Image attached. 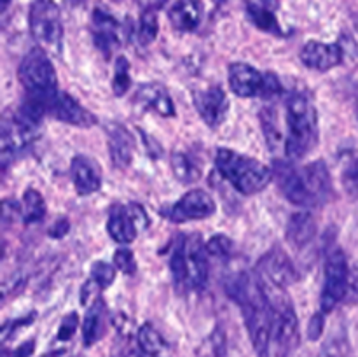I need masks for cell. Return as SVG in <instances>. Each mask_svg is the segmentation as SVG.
<instances>
[{
  "label": "cell",
  "mask_w": 358,
  "mask_h": 357,
  "mask_svg": "<svg viewBox=\"0 0 358 357\" xmlns=\"http://www.w3.org/2000/svg\"><path fill=\"white\" fill-rule=\"evenodd\" d=\"M217 210L215 202L212 196L203 189H192V191L185 192L177 203L170 209L168 217L175 223H185V220H196V219H206V217L213 216Z\"/></svg>",
  "instance_id": "cell-12"
},
{
  "label": "cell",
  "mask_w": 358,
  "mask_h": 357,
  "mask_svg": "<svg viewBox=\"0 0 358 357\" xmlns=\"http://www.w3.org/2000/svg\"><path fill=\"white\" fill-rule=\"evenodd\" d=\"M17 76L27 91V102L20 108V114L38 125L42 115L51 112L52 102L59 93L55 66L44 49L35 48L23 58Z\"/></svg>",
  "instance_id": "cell-2"
},
{
  "label": "cell",
  "mask_w": 358,
  "mask_h": 357,
  "mask_svg": "<svg viewBox=\"0 0 358 357\" xmlns=\"http://www.w3.org/2000/svg\"><path fill=\"white\" fill-rule=\"evenodd\" d=\"M128 210H129V214H131V217H133V220H135L136 226L145 227L147 224H149V220H147V216H145V210H143L142 206L133 203V205L128 206Z\"/></svg>",
  "instance_id": "cell-41"
},
{
  "label": "cell",
  "mask_w": 358,
  "mask_h": 357,
  "mask_svg": "<svg viewBox=\"0 0 358 357\" xmlns=\"http://www.w3.org/2000/svg\"><path fill=\"white\" fill-rule=\"evenodd\" d=\"M287 158L301 160L310 154L318 142L317 108L304 93H294L287 102Z\"/></svg>",
  "instance_id": "cell-4"
},
{
  "label": "cell",
  "mask_w": 358,
  "mask_h": 357,
  "mask_svg": "<svg viewBox=\"0 0 358 357\" xmlns=\"http://www.w3.org/2000/svg\"><path fill=\"white\" fill-rule=\"evenodd\" d=\"M168 18L178 31H194L203 18V6L199 0H177L168 9Z\"/></svg>",
  "instance_id": "cell-19"
},
{
  "label": "cell",
  "mask_w": 358,
  "mask_h": 357,
  "mask_svg": "<svg viewBox=\"0 0 358 357\" xmlns=\"http://www.w3.org/2000/svg\"><path fill=\"white\" fill-rule=\"evenodd\" d=\"M257 273L285 289L299 280V273H297L292 259L280 247H273L271 251L262 255L257 265Z\"/></svg>",
  "instance_id": "cell-11"
},
{
  "label": "cell",
  "mask_w": 358,
  "mask_h": 357,
  "mask_svg": "<svg viewBox=\"0 0 358 357\" xmlns=\"http://www.w3.org/2000/svg\"><path fill=\"white\" fill-rule=\"evenodd\" d=\"M304 184H306L308 191L313 196L315 203H322L329 198L331 195V174L325 164V161H313L303 170Z\"/></svg>",
  "instance_id": "cell-20"
},
{
  "label": "cell",
  "mask_w": 358,
  "mask_h": 357,
  "mask_svg": "<svg viewBox=\"0 0 358 357\" xmlns=\"http://www.w3.org/2000/svg\"><path fill=\"white\" fill-rule=\"evenodd\" d=\"M17 216H23V205L13 200H3V219H16Z\"/></svg>",
  "instance_id": "cell-40"
},
{
  "label": "cell",
  "mask_w": 358,
  "mask_h": 357,
  "mask_svg": "<svg viewBox=\"0 0 358 357\" xmlns=\"http://www.w3.org/2000/svg\"><path fill=\"white\" fill-rule=\"evenodd\" d=\"M114 266L117 270H121L126 275H133L136 272V261L135 255L129 248H119L114 254Z\"/></svg>",
  "instance_id": "cell-34"
},
{
  "label": "cell",
  "mask_w": 358,
  "mask_h": 357,
  "mask_svg": "<svg viewBox=\"0 0 358 357\" xmlns=\"http://www.w3.org/2000/svg\"><path fill=\"white\" fill-rule=\"evenodd\" d=\"M357 31H358V21H357Z\"/></svg>",
  "instance_id": "cell-47"
},
{
  "label": "cell",
  "mask_w": 358,
  "mask_h": 357,
  "mask_svg": "<svg viewBox=\"0 0 358 357\" xmlns=\"http://www.w3.org/2000/svg\"><path fill=\"white\" fill-rule=\"evenodd\" d=\"M322 332H324V312L313 315L310 326H308V336H310L311 342H317L322 336Z\"/></svg>",
  "instance_id": "cell-38"
},
{
  "label": "cell",
  "mask_w": 358,
  "mask_h": 357,
  "mask_svg": "<svg viewBox=\"0 0 358 357\" xmlns=\"http://www.w3.org/2000/svg\"><path fill=\"white\" fill-rule=\"evenodd\" d=\"M171 168H173L175 177L185 184H192L201 177V168L196 163L194 158L185 153L171 154Z\"/></svg>",
  "instance_id": "cell-26"
},
{
  "label": "cell",
  "mask_w": 358,
  "mask_h": 357,
  "mask_svg": "<svg viewBox=\"0 0 358 357\" xmlns=\"http://www.w3.org/2000/svg\"><path fill=\"white\" fill-rule=\"evenodd\" d=\"M273 174H275V178L278 181L280 189H282V192L290 203L301 206L317 205L313 196L308 191L306 184H304L303 172L297 170L290 161H275V164H273Z\"/></svg>",
  "instance_id": "cell-10"
},
{
  "label": "cell",
  "mask_w": 358,
  "mask_h": 357,
  "mask_svg": "<svg viewBox=\"0 0 358 357\" xmlns=\"http://www.w3.org/2000/svg\"><path fill=\"white\" fill-rule=\"evenodd\" d=\"M149 2L152 4V6H159V4H164L166 0H149Z\"/></svg>",
  "instance_id": "cell-44"
},
{
  "label": "cell",
  "mask_w": 358,
  "mask_h": 357,
  "mask_svg": "<svg viewBox=\"0 0 358 357\" xmlns=\"http://www.w3.org/2000/svg\"><path fill=\"white\" fill-rule=\"evenodd\" d=\"M350 287V266L345 252L336 248L325 261L324 289L320 294V308L324 314H331L346 296Z\"/></svg>",
  "instance_id": "cell-9"
},
{
  "label": "cell",
  "mask_w": 358,
  "mask_h": 357,
  "mask_svg": "<svg viewBox=\"0 0 358 357\" xmlns=\"http://www.w3.org/2000/svg\"><path fill=\"white\" fill-rule=\"evenodd\" d=\"M49 114H52V118L59 119V121L69 122V125L73 126H80V128H91L93 125H96V119H94V115L87 108H84L69 93H62V91L58 93L56 100L52 102Z\"/></svg>",
  "instance_id": "cell-16"
},
{
  "label": "cell",
  "mask_w": 358,
  "mask_h": 357,
  "mask_svg": "<svg viewBox=\"0 0 358 357\" xmlns=\"http://www.w3.org/2000/svg\"><path fill=\"white\" fill-rule=\"evenodd\" d=\"M115 266L108 265L105 261L94 262L93 268H91V275H93V280L96 282L98 287H108L115 279Z\"/></svg>",
  "instance_id": "cell-32"
},
{
  "label": "cell",
  "mask_w": 358,
  "mask_h": 357,
  "mask_svg": "<svg viewBox=\"0 0 358 357\" xmlns=\"http://www.w3.org/2000/svg\"><path fill=\"white\" fill-rule=\"evenodd\" d=\"M72 181L79 195H91L101 186L100 167L91 158L76 156L72 161Z\"/></svg>",
  "instance_id": "cell-18"
},
{
  "label": "cell",
  "mask_w": 358,
  "mask_h": 357,
  "mask_svg": "<svg viewBox=\"0 0 358 357\" xmlns=\"http://www.w3.org/2000/svg\"><path fill=\"white\" fill-rule=\"evenodd\" d=\"M157 31H159V21H157V14L154 10V7H145L140 16L138 23V31H136V37L142 46H149L150 42L156 41Z\"/></svg>",
  "instance_id": "cell-29"
},
{
  "label": "cell",
  "mask_w": 358,
  "mask_h": 357,
  "mask_svg": "<svg viewBox=\"0 0 358 357\" xmlns=\"http://www.w3.org/2000/svg\"><path fill=\"white\" fill-rule=\"evenodd\" d=\"M45 216V202L41 192L35 189H27L23 195V220L27 224L38 223Z\"/></svg>",
  "instance_id": "cell-28"
},
{
  "label": "cell",
  "mask_w": 358,
  "mask_h": 357,
  "mask_svg": "<svg viewBox=\"0 0 358 357\" xmlns=\"http://www.w3.org/2000/svg\"><path fill=\"white\" fill-rule=\"evenodd\" d=\"M355 105H357V115H358V94H357V104Z\"/></svg>",
  "instance_id": "cell-46"
},
{
  "label": "cell",
  "mask_w": 358,
  "mask_h": 357,
  "mask_svg": "<svg viewBox=\"0 0 358 357\" xmlns=\"http://www.w3.org/2000/svg\"><path fill=\"white\" fill-rule=\"evenodd\" d=\"M35 350V342L30 340V342H24L23 345L17 346L16 350H13L10 354H3V357H30Z\"/></svg>",
  "instance_id": "cell-42"
},
{
  "label": "cell",
  "mask_w": 358,
  "mask_h": 357,
  "mask_svg": "<svg viewBox=\"0 0 358 357\" xmlns=\"http://www.w3.org/2000/svg\"><path fill=\"white\" fill-rule=\"evenodd\" d=\"M317 234V223L313 216L308 212L294 214L287 224V238L296 247H304L310 244Z\"/></svg>",
  "instance_id": "cell-23"
},
{
  "label": "cell",
  "mask_w": 358,
  "mask_h": 357,
  "mask_svg": "<svg viewBox=\"0 0 358 357\" xmlns=\"http://www.w3.org/2000/svg\"><path fill=\"white\" fill-rule=\"evenodd\" d=\"M59 354L62 352H51V354H45L44 357H59Z\"/></svg>",
  "instance_id": "cell-45"
},
{
  "label": "cell",
  "mask_w": 358,
  "mask_h": 357,
  "mask_svg": "<svg viewBox=\"0 0 358 357\" xmlns=\"http://www.w3.org/2000/svg\"><path fill=\"white\" fill-rule=\"evenodd\" d=\"M206 251H208V255H213V258H227L233 252V241L227 237H224V234H215L206 244Z\"/></svg>",
  "instance_id": "cell-33"
},
{
  "label": "cell",
  "mask_w": 358,
  "mask_h": 357,
  "mask_svg": "<svg viewBox=\"0 0 358 357\" xmlns=\"http://www.w3.org/2000/svg\"><path fill=\"white\" fill-rule=\"evenodd\" d=\"M229 86L234 94L243 98H273L282 93V83L275 74H262L248 63H233L229 66Z\"/></svg>",
  "instance_id": "cell-8"
},
{
  "label": "cell",
  "mask_w": 358,
  "mask_h": 357,
  "mask_svg": "<svg viewBox=\"0 0 358 357\" xmlns=\"http://www.w3.org/2000/svg\"><path fill=\"white\" fill-rule=\"evenodd\" d=\"M70 231V223L66 219H59L56 220L55 224L51 226V230H49V234H51L52 238H62L65 237L66 233Z\"/></svg>",
  "instance_id": "cell-43"
},
{
  "label": "cell",
  "mask_w": 358,
  "mask_h": 357,
  "mask_svg": "<svg viewBox=\"0 0 358 357\" xmlns=\"http://www.w3.org/2000/svg\"><path fill=\"white\" fill-rule=\"evenodd\" d=\"M215 2H222V0H215Z\"/></svg>",
  "instance_id": "cell-48"
},
{
  "label": "cell",
  "mask_w": 358,
  "mask_h": 357,
  "mask_svg": "<svg viewBox=\"0 0 358 357\" xmlns=\"http://www.w3.org/2000/svg\"><path fill=\"white\" fill-rule=\"evenodd\" d=\"M114 2H119V0H114Z\"/></svg>",
  "instance_id": "cell-49"
},
{
  "label": "cell",
  "mask_w": 358,
  "mask_h": 357,
  "mask_svg": "<svg viewBox=\"0 0 358 357\" xmlns=\"http://www.w3.org/2000/svg\"><path fill=\"white\" fill-rule=\"evenodd\" d=\"M105 328V307L100 300L93 303V307L87 310L86 318L83 324V343L86 346H91L96 343L103 335Z\"/></svg>",
  "instance_id": "cell-24"
},
{
  "label": "cell",
  "mask_w": 358,
  "mask_h": 357,
  "mask_svg": "<svg viewBox=\"0 0 358 357\" xmlns=\"http://www.w3.org/2000/svg\"><path fill=\"white\" fill-rule=\"evenodd\" d=\"M107 230L112 240L117 241V244L128 245L136 238V230H138V226H136L135 220H133L128 206L115 205L112 206L110 216H108Z\"/></svg>",
  "instance_id": "cell-21"
},
{
  "label": "cell",
  "mask_w": 358,
  "mask_h": 357,
  "mask_svg": "<svg viewBox=\"0 0 358 357\" xmlns=\"http://www.w3.org/2000/svg\"><path fill=\"white\" fill-rule=\"evenodd\" d=\"M227 293L240 304L257 357H269L273 342V312L259 279L241 273L227 284Z\"/></svg>",
  "instance_id": "cell-1"
},
{
  "label": "cell",
  "mask_w": 358,
  "mask_h": 357,
  "mask_svg": "<svg viewBox=\"0 0 358 357\" xmlns=\"http://www.w3.org/2000/svg\"><path fill=\"white\" fill-rule=\"evenodd\" d=\"M352 303L358 301V261L350 268V287H348V296Z\"/></svg>",
  "instance_id": "cell-39"
},
{
  "label": "cell",
  "mask_w": 358,
  "mask_h": 357,
  "mask_svg": "<svg viewBox=\"0 0 358 357\" xmlns=\"http://www.w3.org/2000/svg\"><path fill=\"white\" fill-rule=\"evenodd\" d=\"M247 13H248V16H250V20L254 21L255 27L261 28L262 31H269V34L282 35V27H280L278 20L275 18V13H273V9L266 7L264 4H261V2L248 4Z\"/></svg>",
  "instance_id": "cell-27"
},
{
  "label": "cell",
  "mask_w": 358,
  "mask_h": 357,
  "mask_svg": "<svg viewBox=\"0 0 358 357\" xmlns=\"http://www.w3.org/2000/svg\"><path fill=\"white\" fill-rule=\"evenodd\" d=\"M138 346L145 357H168V343L150 324H143L138 329Z\"/></svg>",
  "instance_id": "cell-25"
},
{
  "label": "cell",
  "mask_w": 358,
  "mask_h": 357,
  "mask_svg": "<svg viewBox=\"0 0 358 357\" xmlns=\"http://www.w3.org/2000/svg\"><path fill=\"white\" fill-rule=\"evenodd\" d=\"M261 121H262V128H264L266 142H268V146L275 150L276 146L282 142V133H280L278 118H276L275 108L266 107L264 111L261 112Z\"/></svg>",
  "instance_id": "cell-30"
},
{
  "label": "cell",
  "mask_w": 358,
  "mask_h": 357,
  "mask_svg": "<svg viewBox=\"0 0 358 357\" xmlns=\"http://www.w3.org/2000/svg\"><path fill=\"white\" fill-rule=\"evenodd\" d=\"M77 326H79V317H77L76 312H72V314H69L62 321V326H59V331H58V340L66 342V340L72 338L73 332H76V329H77Z\"/></svg>",
  "instance_id": "cell-37"
},
{
  "label": "cell",
  "mask_w": 358,
  "mask_h": 357,
  "mask_svg": "<svg viewBox=\"0 0 358 357\" xmlns=\"http://www.w3.org/2000/svg\"><path fill=\"white\" fill-rule=\"evenodd\" d=\"M259 284L264 290L273 312V342L276 357H289L299 346L301 329L296 308H294L290 296L285 287L276 286L271 280L264 279L257 273Z\"/></svg>",
  "instance_id": "cell-3"
},
{
  "label": "cell",
  "mask_w": 358,
  "mask_h": 357,
  "mask_svg": "<svg viewBox=\"0 0 358 357\" xmlns=\"http://www.w3.org/2000/svg\"><path fill=\"white\" fill-rule=\"evenodd\" d=\"M343 186H345V191L348 192L350 198H358V158L343 175Z\"/></svg>",
  "instance_id": "cell-35"
},
{
  "label": "cell",
  "mask_w": 358,
  "mask_h": 357,
  "mask_svg": "<svg viewBox=\"0 0 358 357\" xmlns=\"http://www.w3.org/2000/svg\"><path fill=\"white\" fill-rule=\"evenodd\" d=\"M215 164L219 174L243 195H257L268 188L275 177L273 168L231 149L217 150Z\"/></svg>",
  "instance_id": "cell-5"
},
{
  "label": "cell",
  "mask_w": 358,
  "mask_h": 357,
  "mask_svg": "<svg viewBox=\"0 0 358 357\" xmlns=\"http://www.w3.org/2000/svg\"><path fill=\"white\" fill-rule=\"evenodd\" d=\"M171 275L177 286L203 289L208 280V251L198 234L182 238L170 259Z\"/></svg>",
  "instance_id": "cell-6"
},
{
  "label": "cell",
  "mask_w": 358,
  "mask_h": 357,
  "mask_svg": "<svg viewBox=\"0 0 358 357\" xmlns=\"http://www.w3.org/2000/svg\"><path fill=\"white\" fill-rule=\"evenodd\" d=\"M129 84H131V77H129V62L124 58V56H119L115 59L114 65V79H112V90L117 97H122V94L128 91Z\"/></svg>",
  "instance_id": "cell-31"
},
{
  "label": "cell",
  "mask_w": 358,
  "mask_h": 357,
  "mask_svg": "<svg viewBox=\"0 0 358 357\" xmlns=\"http://www.w3.org/2000/svg\"><path fill=\"white\" fill-rule=\"evenodd\" d=\"M108 135V153H110L112 163L117 168L129 167L133 160V150H135V140L131 133L121 125H110L107 130Z\"/></svg>",
  "instance_id": "cell-17"
},
{
  "label": "cell",
  "mask_w": 358,
  "mask_h": 357,
  "mask_svg": "<svg viewBox=\"0 0 358 357\" xmlns=\"http://www.w3.org/2000/svg\"><path fill=\"white\" fill-rule=\"evenodd\" d=\"M301 62L308 69L327 72L343 62V51L339 44H325V42L310 41L303 46L299 52Z\"/></svg>",
  "instance_id": "cell-14"
},
{
  "label": "cell",
  "mask_w": 358,
  "mask_h": 357,
  "mask_svg": "<svg viewBox=\"0 0 358 357\" xmlns=\"http://www.w3.org/2000/svg\"><path fill=\"white\" fill-rule=\"evenodd\" d=\"M30 21L31 37L44 51L58 55L62 51L63 38V23L62 13L56 2L52 0H34L30 6Z\"/></svg>",
  "instance_id": "cell-7"
},
{
  "label": "cell",
  "mask_w": 358,
  "mask_h": 357,
  "mask_svg": "<svg viewBox=\"0 0 358 357\" xmlns=\"http://www.w3.org/2000/svg\"><path fill=\"white\" fill-rule=\"evenodd\" d=\"M320 357H352L350 356V350L346 346V343L341 338H332L331 342L325 345V349L322 350Z\"/></svg>",
  "instance_id": "cell-36"
},
{
  "label": "cell",
  "mask_w": 358,
  "mask_h": 357,
  "mask_svg": "<svg viewBox=\"0 0 358 357\" xmlns=\"http://www.w3.org/2000/svg\"><path fill=\"white\" fill-rule=\"evenodd\" d=\"M136 100L140 105L157 112L163 118H173L175 105L171 97L161 84H143L136 91Z\"/></svg>",
  "instance_id": "cell-22"
},
{
  "label": "cell",
  "mask_w": 358,
  "mask_h": 357,
  "mask_svg": "<svg viewBox=\"0 0 358 357\" xmlns=\"http://www.w3.org/2000/svg\"><path fill=\"white\" fill-rule=\"evenodd\" d=\"M121 24L112 14L103 9H94L93 13V37L96 48L105 56L112 55L121 46Z\"/></svg>",
  "instance_id": "cell-15"
},
{
  "label": "cell",
  "mask_w": 358,
  "mask_h": 357,
  "mask_svg": "<svg viewBox=\"0 0 358 357\" xmlns=\"http://www.w3.org/2000/svg\"><path fill=\"white\" fill-rule=\"evenodd\" d=\"M194 105L201 119L210 128H217V126L222 125V121L226 119L227 108H229L226 93L219 86L208 88L205 91H198L194 94Z\"/></svg>",
  "instance_id": "cell-13"
}]
</instances>
